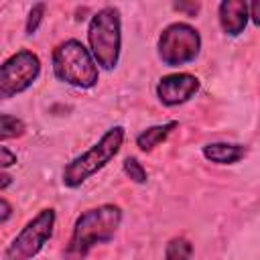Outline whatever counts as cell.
Masks as SVG:
<instances>
[{"instance_id": "cell-1", "label": "cell", "mask_w": 260, "mask_h": 260, "mask_svg": "<svg viewBox=\"0 0 260 260\" xmlns=\"http://www.w3.org/2000/svg\"><path fill=\"white\" fill-rule=\"evenodd\" d=\"M122 219H124V211L116 203H102L81 211L73 221L71 238L67 242L63 258L85 260L95 246L114 240L118 228L122 225Z\"/></svg>"}, {"instance_id": "cell-2", "label": "cell", "mask_w": 260, "mask_h": 260, "mask_svg": "<svg viewBox=\"0 0 260 260\" xmlns=\"http://www.w3.org/2000/svg\"><path fill=\"white\" fill-rule=\"evenodd\" d=\"M51 69L57 81L77 89H91L100 81V67L79 39H65L53 49Z\"/></svg>"}, {"instance_id": "cell-3", "label": "cell", "mask_w": 260, "mask_h": 260, "mask_svg": "<svg viewBox=\"0 0 260 260\" xmlns=\"http://www.w3.org/2000/svg\"><path fill=\"white\" fill-rule=\"evenodd\" d=\"M124 138H126V128L124 126L118 124V126L108 128L93 146H89L85 152L77 154L75 158H71L63 167V173H61L63 187L77 189L87 179H91L93 175H98L120 152V148L124 144Z\"/></svg>"}, {"instance_id": "cell-4", "label": "cell", "mask_w": 260, "mask_h": 260, "mask_svg": "<svg viewBox=\"0 0 260 260\" xmlns=\"http://www.w3.org/2000/svg\"><path fill=\"white\" fill-rule=\"evenodd\" d=\"M87 49L104 71H114L122 55V18L116 6H104L87 24Z\"/></svg>"}, {"instance_id": "cell-5", "label": "cell", "mask_w": 260, "mask_h": 260, "mask_svg": "<svg viewBox=\"0 0 260 260\" xmlns=\"http://www.w3.org/2000/svg\"><path fill=\"white\" fill-rule=\"evenodd\" d=\"M203 41L199 30L189 22H171L167 24L156 39V55L167 67H183L193 63L201 53Z\"/></svg>"}, {"instance_id": "cell-6", "label": "cell", "mask_w": 260, "mask_h": 260, "mask_svg": "<svg viewBox=\"0 0 260 260\" xmlns=\"http://www.w3.org/2000/svg\"><path fill=\"white\" fill-rule=\"evenodd\" d=\"M57 213L53 207L41 209L32 219H28L20 232L4 248V260H32L45 244L53 238Z\"/></svg>"}, {"instance_id": "cell-7", "label": "cell", "mask_w": 260, "mask_h": 260, "mask_svg": "<svg viewBox=\"0 0 260 260\" xmlns=\"http://www.w3.org/2000/svg\"><path fill=\"white\" fill-rule=\"evenodd\" d=\"M41 75V59L28 49H20L6 57L0 65V100L6 102L28 87Z\"/></svg>"}, {"instance_id": "cell-8", "label": "cell", "mask_w": 260, "mask_h": 260, "mask_svg": "<svg viewBox=\"0 0 260 260\" xmlns=\"http://www.w3.org/2000/svg\"><path fill=\"white\" fill-rule=\"evenodd\" d=\"M199 87H201V81L197 75L187 71H177V73L162 75L154 87V93L165 108H177L187 104L191 98H195Z\"/></svg>"}, {"instance_id": "cell-9", "label": "cell", "mask_w": 260, "mask_h": 260, "mask_svg": "<svg viewBox=\"0 0 260 260\" xmlns=\"http://www.w3.org/2000/svg\"><path fill=\"white\" fill-rule=\"evenodd\" d=\"M217 20L228 37H240L250 22V6L246 0H221L217 4Z\"/></svg>"}, {"instance_id": "cell-10", "label": "cell", "mask_w": 260, "mask_h": 260, "mask_svg": "<svg viewBox=\"0 0 260 260\" xmlns=\"http://www.w3.org/2000/svg\"><path fill=\"white\" fill-rule=\"evenodd\" d=\"M201 154L213 165H236L248 154V148L240 142H209L201 148Z\"/></svg>"}, {"instance_id": "cell-11", "label": "cell", "mask_w": 260, "mask_h": 260, "mask_svg": "<svg viewBox=\"0 0 260 260\" xmlns=\"http://www.w3.org/2000/svg\"><path fill=\"white\" fill-rule=\"evenodd\" d=\"M175 128H179V122H177V120H169V122H165V124L148 126V128H144L142 132H138V136H136V146H138L142 152H152L158 144H162V142L169 138V134H171Z\"/></svg>"}, {"instance_id": "cell-12", "label": "cell", "mask_w": 260, "mask_h": 260, "mask_svg": "<svg viewBox=\"0 0 260 260\" xmlns=\"http://www.w3.org/2000/svg\"><path fill=\"white\" fill-rule=\"evenodd\" d=\"M193 244L185 236H175L165 246V260H191Z\"/></svg>"}, {"instance_id": "cell-13", "label": "cell", "mask_w": 260, "mask_h": 260, "mask_svg": "<svg viewBox=\"0 0 260 260\" xmlns=\"http://www.w3.org/2000/svg\"><path fill=\"white\" fill-rule=\"evenodd\" d=\"M26 132V124L12 116V114H0V140H12V138H20Z\"/></svg>"}, {"instance_id": "cell-14", "label": "cell", "mask_w": 260, "mask_h": 260, "mask_svg": "<svg viewBox=\"0 0 260 260\" xmlns=\"http://www.w3.org/2000/svg\"><path fill=\"white\" fill-rule=\"evenodd\" d=\"M122 171L136 185H146V181H148V173H146L144 165L136 156H126L124 162H122Z\"/></svg>"}, {"instance_id": "cell-15", "label": "cell", "mask_w": 260, "mask_h": 260, "mask_svg": "<svg viewBox=\"0 0 260 260\" xmlns=\"http://www.w3.org/2000/svg\"><path fill=\"white\" fill-rule=\"evenodd\" d=\"M45 12H47V4L45 2H37L32 4V8L28 10V16H26V22H24V35L26 37H32L37 35L43 18H45Z\"/></svg>"}, {"instance_id": "cell-16", "label": "cell", "mask_w": 260, "mask_h": 260, "mask_svg": "<svg viewBox=\"0 0 260 260\" xmlns=\"http://www.w3.org/2000/svg\"><path fill=\"white\" fill-rule=\"evenodd\" d=\"M173 10L183 12L185 16H197L201 12V2H173Z\"/></svg>"}, {"instance_id": "cell-17", "label": "cell", "mask_w": 260, "mask_h": 260, "mask_svg": "<svg viewBox=\"0 0 260 260\" xmlns=\"http://www.w3.org/2000/svg\"><path fill=\"white\" fill-rule=\"evenodd\" d=\"M12 165H16V154L8 148V146H0V167H2V171H6L8 167H12Z\"/></svg>"}, {"instance_id": "cell-18", "label": "cell", "mask_w": 260, "mask_h": 260, "mask_svg": "<svg viewBox=\"0 0 260 260\" xmlns=\"http://www.w3.org/2000/svg\"><path fill=\"white\" fill-rule=\"evenodd\" d=\"M10 215H12V205H10V201L6 197H2L0 199V223L4 225L10 219Z\"/></svg>"}, {"instance_id": "cell-19", "label": "cell", "mask_w": 260, "mask_h": 260, "mask_svg": "<svg viewBox=\"0 0 260 260\" xmlns=\"http://www.w3.org/2000/svg\"><path fill=\"white\" fill-rule=\"evenodd\" d=\"M248 6H250V20H252V24L260 26V0H254Z\"/></svg>"}, {"instance_id": "cell-20", "label": "cell", "mask_w": 260, "mask_h": 260, "mask_svg": "<svg viewBox=\"0 0 260 260\" xmlns=\"http://www.w3.org/2000/svg\"><path fill=\"white\" fill-rule=\"evenodd\" d=\"M0 179H2V181H0V191L4 193V191L10 187V183H12V177H10L6 171H2V173H0Z\"/></svg>"}]
</instances>
